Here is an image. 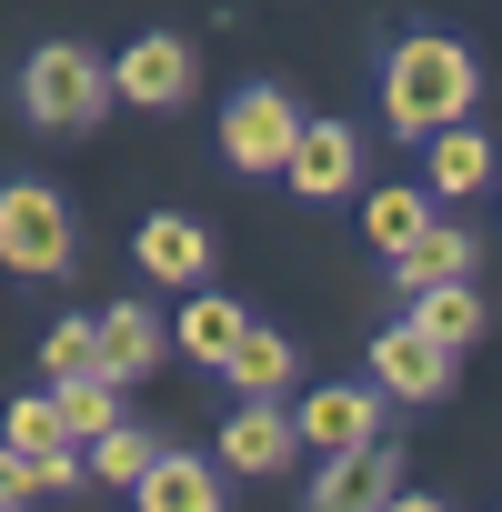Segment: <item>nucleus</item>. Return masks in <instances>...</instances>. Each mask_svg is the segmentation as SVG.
Returning <instances> with one entry per match:
<instances>
[{
  "label": "nucleus",
  "instance_id": "nucleus-12",
  "mask_svg": "<svg viewBox=\"0 0 502 512\" xmlns=\"http://www.w3.org/2000/svg\"><path fill=\"white\" fill-rule=\"evenodd\" d=\"M442 282H472V231H452V221H432L402 262H392V292H402V302H422V292H442Z\"/></svg>",
  "mask_w": 502,
  "mask_h": 512
},
{
  "label": "nucleus",
  "instance_id": "nucleus-16",
  "mask_svg": "<svg viewBox=\"0 0 502 512\" xmlns=\"http://www.w3.org/2000/svg\"><path fill=\"white\" fill-rule=\"evenodd\" d=\"M412 332H422V342H442V352L462 362V352L482 342V292H472V282H442V292H422V302H412Z\"/></svg>",
  "mask_w": 502,
  "mask_h": 512
},
{
  "label": "nucleus",
  "instance_id": "nucleus-18",
  "mask_svg": "<svg viewBox=\"0 0 502 512\" xmlns=\"http://www.w3.org/2000/svg\"><path fill=\"white\" fill-rule=\"evenodd\" d=\"M422 171H432V191H452V201H472V191L492 181V141H482L472 121H462V131H432V161H422Z\"/></svg>",
  "mask_w": 502,
  "mask_h": 512
},
{
  "label": "nucleus",
  "instance_id": "nucleus-9",
  "mask_svg": "<svg viewBox=\"0 0 502 512\" xmlns=\"http://www.w3.org/2000/svg\"><path fill=\"white\" fill-rule=\"evenodd\" d=\"M91 332H101V382H151L161 372V322L141 302H101Z\"/></svg>",
  "mask_w": 502,
  "mask_h": 512
},
{
  "label": "nucleus",
  "instance_id": "nucleus-17",
  "mask_svg": "<svg viewBox=\"0 0 502 512\" xmlns=\"http://www.w3.org/2000/svg\"><path fill=\"white\" fill-rule=\"evenodd\" d=\"M0 442H11L21 462L81 452V442H71V422H61V392H11V422H0Z\"/></svg>",
  "mask_w": 502,
  "mask_h": 512
},
{
  "label": "nucleus",
  "instance_id": "nucleus-11",
  "mask_svg": "<svg viewBox=\"0 0 502 512\" xmlns=\"http://www.w3.org/2000/svg\"><path fill=\"white\" fill-rule=\"evenodd\" d=\"M141 272H151V282H201V272H211V231H201L191 211H151V221H141Z\"/></svg>",
  "mask_w": 502,
  "mask_h": 512
},
{
  "label": "nucleus",
  "instance_id": "nucleus-13",
  "mask_svg": "<svg viewBox=\"0 0 502 512\" xmlns=\"http://www.w3.org/2000/svg\"><path fill=\"white\" fill-rule=\"evenodd\" d=\"M292 452H302V432H292L272 402H241V412L221 422V462H231V472H282Z\"/></svg>",
  "mask_w": 502,
  "mask_h": 512
},
{
  "label": "nucleus",
  "instance_id": "nucleus-20",
  "mask_svg": "<svg viewBox=\"0 0 502 512\" xmlns=\"http://www.w3.org/2000/svg\"><path fill=\"white\" fill-rule=\"evenodd\" d=\"M41 372H51V392H71V382H101V332H91V312H71V322L41 342Z\"/></svg>",
  "mask_w": 502,
  "mask_h": 512
},
{
  "label": "nucleus",
  "instance_id": "nucleus-5",
  "mask_svg": "<svg viewBox=\"0 0 502 512\" xmlns=\"http://www.w3.org/2000/svg\"><path fill=\"white\" fill-rule=\"evenodd\" d=\"M292 141H302V111H292V91H272V81H251V91L221 111V151H231L241 171H282Z\"/></svg>",
  "mask_w": 502,
  "mask_h": 512
},
{
  "label": "nucleus",
  "instance_id": "nucleus-2",
  "mask_svg": "<svg viewBox=\"0 0 502 512\" xmlns=\"http://www.w3.org/2000/svg\"><path fill=\"white\" fill-rule=\"evenodd\" d=\"M21 111H31L41 131H91V121L111 111V71H101L81 41H41V51L21 61Z\"/></svg>",
  "mask_w": 502,
  "mask_h": 512
},
{
  "label": "nucleus",
  "instance_id": "nucleus-21",
  "mask_svg": "<svg viewBox=\"0 0 502 512\" xmlns=\"http://www.w3.org/2000/svg\"><path fill=\"white\" fill-rule=\"evenodd\" d=\"M61 422H71L81 452L111 442V432H121V382H71V392H61Z\"/></svg>",
  "mask_w": 502,
  "mask_h": 512
},
{
  "label": "nucleus",
  "instance_id": "nucleus-8",
  "mask_svg": "<svg viewBox=\"0 0 502 512\" xmlns=\"http://www.w3.org/2000/svg\"><path fill=\"white\" fill-rule=\"evenodd\" d=\"M362 171V141L342 131V121H302V141H292V161H282V181L302 191V201H332L342 181Z\"/></svg>",
  "mask_w": 502,
  "mask_h": 512
},
{
  "label": "nucleus",
  "instance_id": "nucleus-10",
  "mask_svg": "<svg viewBox=\"0 0 502 512\" xmlns=\"http://www.w3.org/2000/svg\"><path fill=\"white\" fill-rule=\"evenodd\" d=\"M392 492H402V462H392V442H372V452H352V462H332V472H322L312 512H382Z\"/></svg>",
  "mask_w": 502,
  "mask_h": 512
},
{
  "label": "nucleus",
  "instance_id": "nucleus-25",
  "mask_svg": "<svg viewBox=\"0 0 502 512\" xmlns=\"http://www.w3.org/2000/svg\"><path fill=\"white\" fill-rule=\"evenodd\" d=\"M382 512H452V502H432V492H392Z\"/></svg>",
  "mask_w": 502,
  "mask_h": 512
},
{
  "label": "nucleus",
  "instance_id": "nucleus-7",
  "mask_svg": "<svg viewBox=\"0 0 502 512\" xmlns=\"http://www.w3.org/2000/svg\"><path fill=\"white\" fill-rule=\"evenodd\" d=\"M372 382H382V392H402V402H432V392H452V352H442V342H422L412 322H392V332L372 342Z\"/></svg>",
  "mask_w": 502,
  "mask_h": 512
},
{
  "label": "nucleus",
  "instance_id": "nucleus-24",
  "mask_svg": "<svg viewBox=\"0 0 502 512\" xmlns=\"http://www.w3.org/2000/svg\"><path fill=\"white\" fill-rule=\"evenodd\" d=\"M21 492H41V482H31V462H21V452H11V442H0V512H11V502H21Z\"/></svg>",
  "mask_w": 502,
  "mask_h": 512
},
{
  "label": "nucleus",
  "instance_id": "nucleus-1",
  "mask_svg": "<svg viewBox=\"0 0 502 512\" xmlns=\"http://www.w3.org/2000/svg\"><path fill=\"white\" fill-rule=\"evenodd\" d=\"M472 91H482V71H472V51H462V41H402V51H392V71H382V111H392V131H402V141L462 131Z\"/></svg>",
  "mask_w": 502,
  "mask_h": 512
},
{
  "label": "nucleus",
  "instance_id": "nucleus-6",
  "mask_svg": "<svg viewBox=\"0 0 502 512\" xmlns=\"http://www.w3.org/2000/svg\"><path fill=\"white\" fill-rule=\"evenodd\" d=\"M292 432H302L312 452L352 462V452H372V442H382V392H352V382H332V392H312V402L292 412Z\"/></svg>",
  "mask_w": 502,
  "mask_h": 512
},
{
  "label": "nucleus",
  "instance_id": "nucleus-22",
  "mask_svg": "<svg viewBox=\"0 0 502 512\" xmlns=\"http://www.w3.org/2000/svg\"><path fill=\"white\" fill-rule=\"evenodd\" d=\"M231 382H241V392H282V382H292V342L251 322V332H241V352H231Z\"/></svg>",
  "mask_w": 502,
  "mask_h": 512
},
{
  "label": "nucleus",
  "instance_id": "nucleus-19",
  "mask_svg": "<svg viewBox=\"0 0 502 512\" xmlns=\"http://www.w3.org/2000/svg\"><path fill=\"white\" fill-rule=\"evenodd\" d=\"M362 231H372V241L392 251V262H402V251H412V241L432 231V211H422V191H412V181H392V191H372V211H362Z\"/></svg>",
  "mask_w": 502,
  "mask_h": 512
},
{
  "label": "nucleus",
  "instance_id": "nucleus-4",
  "mask_svg": "<svg viewBox=\"0 0 502 512\" xmlns=\"http://www.w3.org/2000/svg\"><path fill=\"white\" fill-rule=\"evenodd\" d=\"M191 81H201V61H191V41H171V31H141V41L111 61V101H131V111H181Z\"/></svg>",
  "mask_w": 502,
  "mask_h": 512
},
{
  "label": "nucleus",
  "instance_id": "nucleus-15",
  "mask_svg": "<svg viewBox=\"0 0 502 512\" xmlns=\"http://www.w3.org/2000/svg\"><path fill=\"white\" fill-rule=\"evenodd\" d=\"M141 512H221V472L191 462V452H161L141 472Z\"/></svg>",
  "mask_w": 502,
  "mask_h": 512
},
{
  "label": "nucleus",
  "instance_id": "nucleus-14",
  "mask_svg": "<svg viewBox=\"0 0 502 512\" xmlns=\"http://www.w3.org/2000/svg\"><path fill=\"white\" fill-rule=\"evenodd\" d=\"M241 332H251V312H241L231 292H191V302H181V352H191V362H211V372H231V352H241Z\"/></svg>",
  "mask_w": 502,
  "mask_h": 512
},
{
  "label": "nucleus",
  "instance_id": "nucleus-3",
  "mask_svg": "<svg viewBox=\"0 0 502 512\" xmlns=\"http://www.w3.org/2000/svg\"><path fill=\"white\" fill-rule=\"evenodd\" d=\"M71 201L61 191H41V181H11L0 191V262L11 272H31V282H61L71 272Z\"/></svg>",
  "mask_w": 502,
  "mask_h": 512
},
{
  "label": "nucleus",
  "instance_id": "nucleus-23",
  "mask_svg": "<svg viewBox=\"0 0 502 512\" xmlns=\"http://www.w3.org/2000/svg\"><path fill=\"white\" fill-rule=\"evenodd\" d=\"M151 462H161V442H151L141 422H121L111 442H91V472H101V482H121V492H141V472H151Z\"/></svg>",
  "mask_w": 502,
  "mask_h": 512
}]
</instances>
